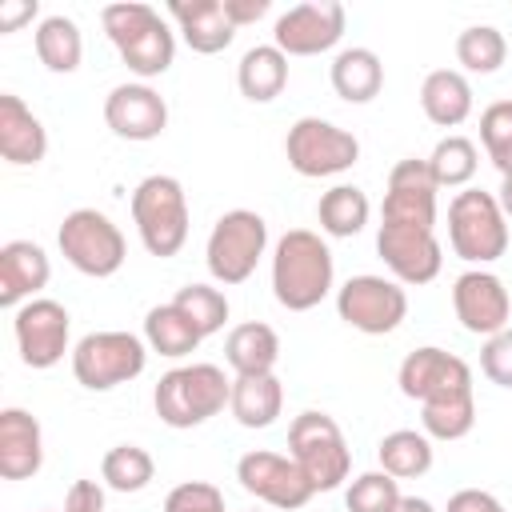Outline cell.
Listing matches in <instances>:
<instances>
[{"instance_id": "1", "label": "cell", "mask_w": 512, "mask_h": 512, "mask_svg": "<svg viewBox=\"0 0 512 512\" xmlns=\"http://www.w3.org/2000/svg\"><path fill=\"white\" fill-rule=\"evenodd\" d=\"M336 288V260L320 232L288 228L272 244V296L288 312H312Z\"/></svg>"}, {"instance_id": "2", "label": "cell", "mask_w": 512, "mask_h": 512, "mask_svg": "<svg viewBox=\"0 0 512 512\" xmlns=\"http://www.w3.org/2000/svg\"><path fill=\"white\" fill-rule=\"evenodd\" d=\"M100 24H104L112 48L120 52L124 68L132 76H140L144 84L172 68V60H176V32L168 28V20L152 4H140V0L104 4L100 8Z\"/></svg>"}, {"instance_id": "3", "label": "cell", "mask_w": 512, "mask_h": 512, "mask_svg": "<svg viewBox=\"0 0 512 512\" xmlns=\"http://www.w3.org/2000/svg\"><path fill=\"white\" fill-rule=\"evenodd\" d=\"M228 400H232V376H224V368L208 360L168 368L152 388V408L168 428H196L220 416Z\"/></svg>"}, {"instance_id": "4", "label": "cell", "mask_w": 512, "mask_h": 512, "mask_svg": "<svg viewBox=\"0 0 512 512\" xmlns=\"http://www.w3.org/2000/svg\"><path fill=\"white\" fill-rule=\"evenodd\" d=\"M132 224L148 256H176L188 240V196L168 172H152L132 188Z\"/></svg>"}, {"instance_id": "5", "label": "cell", "mask_w": 512, "mask_h": 512, "mask_svg": "<svg viewBox=\"0 0 512 512\" xmlns=\"http://www.w3.org/2000/svg\"><path fill=\"white\" fill-rule=\"evenodd\" d=\"M288 456L312 484V492H336L352 472V448L328 412H300L288 424Z\"/></svg>"}, {"instance_id": "6", "label": "cell", "mask_w": 512, "mask_h": 512, "mask_svg": "<svg viewBox=\"0 0 512 512\" xmlns=\"http://www.w3.org/2000/svg\"><path fill=\"white\" fill-rule=\"evenodd\" d=\"M448 244L472 268H484L508 252V216L500 212L496 192L460 188L448 200Z\"/></svg>"}, {"instance_id": "7", "label": "cell", "mask_w": 512, "mask_h": 512, "mask_svg": "<svg viewBox=\"0 0 512 512\" xmlns=\"http://www.w3.org/2000/svg\"><path fill=\"white\" fill-rule=\"evenodd\" d=\"M72 376L88 392H112L120 384H132L148 368V344L136 332L104 328L88 332L72 344Z\"/></svg>"}, {"instance_id": "8", "label": "cell", "mask_w": 512, "mask_h": 512, "mask_svg": "<svg viewBox=\"0 0 512 512\" xmlns=\"http://www.w3.org/2000/svg\"><path fill=\"white\" fill-rule=\"evenodd\" d=\"M56 244H60V256L80 276H92V280L116 276L128 260V240H124L120 224L100 208H72L60 220Z\"/></svg>"}, {"instance_id": "9", "label": "cell", "mask_w": 512, "mask_h": 512, "mask_svg": "<svg viewBox=\"0 0 512 512\" xmlns=\"http://www.w3.org/2000/svg\"><path fill=\"white\" fill-rule=\"evenodd\" d=\"M264 252H268L264 216L252 212V208H232L212 224L208 244H204V264H208L216 284L232 288V284H244L256 272Z\"/></svg>"}, {"instance_id": "10", "label": "cell", "mask_w": 512, "mask_h": 512, "mask_svg": "<svg viewBox=\"0 0 512 512\" xmlns=\"http://www.w3.org/2000/svg\"><path fill=\"white\" fill-rule=\"evenodd\" d=\"M284 156H288V168L296 176L324 180V176L348 172L360 160V140L332 120L300 116L284 136Z\"/></svg>"}, {"instance_id": "11", "label": "cell", "mask_w": 512, "mask_h": 512, "mask_svg": "<svg viewBox=\"0 0 512 512\" xmlns=\"http://www.w3.org/2000/svg\"><path fill=\"white\" fill-rule=\"evenodd\" d=\"M336 312L348 328H356L364 336H388L408 316V292L392 276L360 272L336 288Z\"/></svg>"}, {"instance_id": "12", "label": "cell", "mask_w": 512, "mask_h": 512, "mask_svg": "<svg viewBox=\"0 0 512 512\" xmlns=\"http://www.w3.org/2000/svg\"><path fill=\"white\" fill-rule=\"evenodd\" d=\"M12 336L16 352L28 368H56L64 356H72V316L60 300L36 296L12 312Z\"/></svg>"}, {"instance_id": "13", "label": "cell", "mask_w": 512, "mask_h": 512, "mask_svg": "<svg viewBox=\"0 0 512 512\" xmlns=\"http://www.w3.org/2000/svg\"><path fill=\"white\" fill-rule=\"evenodd\" d=\"M344 24H348V12L340 0H304L276 16L272 44L284 56H320L344 40Z\"/></svg>"}, {"instance_id": "14", "label": "cell", "mask_w": 512, "mask_h": 512, "mask_svg": "<svg viewBox=\"0 0 512 512\" xmlns=\"http://www.w3.org/2000/svg\"><path fill=\"white\" fill-rule=\"evenodd\" d=\"M236 480H240V488L248 496L264 500L276 512H296L316 496L312 484L304 480V472L296 468V460L280 456V452H268V448L244 452L236 460Z\"/></svg>"}, {"instance_id": "15", "label": "cell", "mask_w": 512, "mask_h": 512, "mask_svg": "<svg viewBox=\"0 0 512 512\" xmlns=\"http://www.w3.org/2000/svg\"><path fill=\"white\" fill-rule=\"evenodd\" d=\"M376 252L396 284L420 288L432 284L444 268V244L436 240V228H408V224H380L376 228Z\"/></svg>"}, {"instance_id": "16", "label": "cell", "mask_w": 512, "mask_h": 512, "mask_svg": "<svg viewBox=\"0 0 512 512\" xmlns=\"http://www.w3.org/2000/svg\"><path fill=\"white\" fill-rule=\"evenodd\" d=\"M452 312L460 320L464 332L472 336H496L508 328L512 320V296L504 288V280L488 268H468L452 280Z\"/></svg>"}, {"instance_id": "17", "label": "cell", "mask_w": 512, "mask_h": 512, "mask_svg": "<svg viewBox=\"0 0 512 512\" xmlns=\"http://www.w3.org/2000/svg\"><path fill=\"white\" fill-rule=\"evenodd\" d=\"M436 180L428 172V160L404 156L388 172L380 224H408V228H436Z\"/></svg>"}, {"instance_id": "18", "label": "cell", "mask_w": 512, "mask_h": 512, "mask_svg": "<svg viewBox=\"0 0 512 512\" xmlns=\"http://www.w3.org/2000/svg\"><path fill=\"white\" fill-rule=\"evenodd\" d=\"M396 384L408 400H436V396H452V392H472V368L456 356L444 352L436 344H424L416 352H408L396 368Z\"/></svg>"}, {"instance_id": "19", "label": "cell", "mask_w": 512, "mask_h": 512, "mask_svg": "<svg viewBox=\"0 0 512 512\" xmlns=\"http://www.w3.org/2000/svg\"><path fill=\"white\" fill-rule=\"evenodd\" d=\"M104 124L120 140L144 144V140H156L168 128V104L152 84L128 80V84H116L104 96Z\"/></svg>"}, {"instance_id": "20", "label": "cell", "mask_w": 512, "mask_h": 512, "mask_svg": "<svg viewBox=\"0 0 512 512\" xmlns=\"http://www.w3.org/2000/svg\"><path fill=\"white\" fill-rule=\"evenodd\" d=\"M52 280V260L36 240H8L0 248V304L20 308L36 300Z\"/></svg>"}, {"instance_id": "21", "label": "cell", "mask_w": 512, "mask_h": 512, "mask_svg": "<svg viewBox=\"0 0 512 512\" xmlns=\"http://www.w3.org/2000/svg\"><path fill=\"white\" fill-rule=\"evenodd\" d=\"M0 156L12 168H36L48 156V132L16 92H0Z\"/></svg>"}, {"instance_id": "22", "label": "cell", "mask_w": 512, "mask_h": 512, "mask_svg": "<svg viewBox=\"0 0 512 512\" xmlns=\"http://www.w3.org/2000/svg\"><path fill=\"white\" fill-rule=\"evenodd\" d=\"M44 464V432L40 420L28 408H4L0 412V476L4 480H28Z\"/></svg>"}, {"instance_id": "23", "label": "cell", "mask_w": 512, "mask_h": 512, "mask_svg": "<svg viewBox=\"0 0 512 512\" xmlns=\"http://www.w3.org/2000/svg\"><path fill=\"white\" fill-rule=\"evenodd\" d=\"M168 16L176 20L184 44L200 56H216L236 40V24L228 20L224 0H172Z\"/></svg>"}, {"instance_id": "24", "label": "cell", "mask_w": 512, "mask_h": 512, "mask_svg": "<svg viewBox=\"0 0 512 512\" xmlns=\"http://www.w3.org/2000/svg\"><path fill=\"white\" fill-rule=\"evenodd\" d=\"M472 84L460 68H432L420 84V108L436 128H460L472 116Z\"/></svg>"}, {"instance_id": "25", "label": "cell", "mask_w": 512, "mask_h": 512, "mask_svg": "<svg viewBox=\"0 0 512 512\" xmlns=\"http://www.w3.org/2000/svg\"><path fill=\"white\" fill-rule=\"evenodd\" d=\"M224 360L236 376H264L276 372L280 360V336L264 320H244L224 336Z\"/></svg>"}, {"instance_id": "26", "label": "cell", "mask_w": 512, "mask_h": 512, "mask_svg": "<svg viewBox=\"0 0 512 512\" xmlns=\"http://www.w3.org/2000/svg\"><path fill=\"white\" fill-rule=\"evenodd\" d=\"M328 80H332V92L348 104H368L380 96L384 88V64L372 48H340L332 56V68H328Z\"/></svg>"}, {"instance_id": "27", "label": "cell", "mask_w": 512, "mask_h": 512, "mask_svg": "<svg viewBox=\"0 0 512 512\" xmlns=\"http://www.w3.org/2000/svg\"><path fill=\"white\" fill-rule=\"evenodd\" d=\"M228 412L240 428H272L284 412V384L276 372L264 376H232V400Z\"/></svg>"}, {"instance_id": "28", "label": "cell", "mask_w": 512, "mask_h": 512, "mask_svg": "<svg viewBox=\"0 0 512 512\" xmlns=\"http://www.w3.org/2000/svg\"><path fill=\"white\" fill-rule=\"evenodd\" d=\"M288 84V56L276 44H252L236 64V88L252 104H272Z\"/></svg>"}, {"instance_id": "29", "label": "cell", "mask_w": 512, "mask_h": 512, "mask_svg": "<svg viewBox=\"0 0 512 512\" xmlns=\"http://www.w3.org/2000/svg\"><path fill=\"white\" fill-rule=\"evenodd\" d=\"M32 44H36L40 64H44L48 72H56V76L76 72L80 60H84V36H80V24H76L72 16H64V12L44 16V20L36 24V32H32Z\"/></svg>"}, {"instance_id": "30", "label": "cell", "mask_w": 512, "mask_h": 512, "mask_svg": "<svg viewBox=\"0 0 512 512\" xmlns=\"http://www.w3.org/2000/svg\"><path fill=\"white\" fill-rule=\"evenodd\" d=\"M200 340H204L200 328L172 300L148 308V316H144V344H148V352H160L168 360H184V356H192L200 348Z\"/></svg>"}, {"instance_id": "31", "label": "cell", "mask_w": 512, "mask_h": 512, "mask_svg": "<svg viewBox=\"0 0 512 512\" xmlns=\"http://www.w3.org/2000/svg\"><path fill=\"white\" fill-rule=\"evenodd\" d=\"M372 216V204H368V192L356 188V184H332L320 204H316V220H320V232L324 236H336V240H352L356 232H364Z\"/></svg>"}, {"instance_id": "32", "label": "cell", "mask_w": 512, "mask_h": 512, "mask_svg": "<svg viewBox=\"0 0 512 512\" xmlns=\"http://www.w3.org/2000/svg\"><path fill=\"white\" fill-rule=\"evenodd\" d=\"M432 440L424 436V432H416V428H396V432H388V436H380V444H376V460H380V468L388 472V476H396V480H416V476H424L428 468H432Z\"/></svg>"}, {"instance_id": "33", "label": "cell", "mask_w": 512, "mask_h": 512, "mask_svg": "<svg viewBox=\"0 0 512 512\" xmlns=\"http://www.w3.org/2000/svg\"><path fill=\"white\" fill-rule=\"evenodd\" d=\"M476 424V396L472 392H452L420 404V432L428 440H464Z\"/></svg>"}, {"instance_id": "34", "label": "cell", "mask_w": 512, "mask_h": 512, "mask_svg": "<svg viewBox=\"0 0 512 512\" xmlns=\"http://www.w3.org/2000/svg\"><path fill=\"white\" fill-rule=\"evenodd\" d=\"M152 476H156V460H152V452L140 448V444H116V448H108L104 460H100V480H104L112 492H124V496L144 492V488L152 484Z\"/></svg>"}, {"instance_id": "35", "label": "cell", "mask_w": 512, "mask_h": 512, "mask_svg": "<svg viewBox=\"0 0 512 512\" xmlns=\"http://www.w3.org/2000/svg\"><path fill=\"white\" fill-rule=\"evenodd\" d=\"M424 160H428V172H432L436 188H468V180L480 168L476 144L468 136H456V132H448L444 140H436V148Z\"/></svg>"}, {"instance_id": "36", "label": "cell", "mask_w": 512, "mask_h": 512, "mask_svg": "<svg viewBox=\"0 0 512 512\" xmlns=\"http://www.w3.org/2000/svg\"><path fill=\"white\" fill-rule=\"evenodd\" d=\"M456 60L464 72L472 76H492L500 72V64L508 60V40L500 28L492 24H468L460 36H456Z\"/></svg>"}, {"instance_id": "37", "label": "cell", "mask_w": 512, "mask_h": 512, "mask_svg": "<svg viewBox=\"0 0 512 512\" xmlns=\"http://www.w3.org/2000/svg\"><path fill=\"white\" fill-rule=\"evenodd\" d=\"M400 500H404L400 480L388 476L384 468L360 472V476L344 488V508H348V512H396Z\"/></svg>"}, {"instance_id": "38", "label": "cell", "mask_w": 512, "mask_h": 512, "mask_svg": "<svg viewBox=\"0 0 512 512\" xmlns=\"http://www.w3.org/2000/svg\"><path fill=\"white\" fill-rule=\"evenodd\" d=\"M172 304L200 328V336L220 332L224 320H228V296H224L220 288H212V284H184V288L172 296Z\"/></svg>"}, {"instance_id": "39", "label": "cell", "mask_w": 512, "mask_h": 512, "mask_svg": "<svg viewBox=\"0 0 512 512\" xmlns=\"http://www.w3.org/2000/svg\"><path fill=\"white\" fill-rule=\"evenodd\" d=\"M480 144L500 176L512 172V100H492L480 112Z\"/></svg>"}, {"instance_id": "40", "label": "cell", "mask_w": 512, "mask_h": 512, "mask_svg": "<svg viewBox=\"0 0 512 512\" xmlns=\"http://www.w3.org/2000/svg\"><path fill=\"white\" fill-rule=\"evenodd\" d=\"M164 512H228L224 492L208 480H184L164 496Z\"/></svg>"}, {"instance_id": "41", "label": "cell", "mask_w": 512, "mask_h": 512, "mask_svg": "<svg viewBox=\"0 0 512 512\" xmlns=\"http://www.w3.org/2000/svg\"><path fill=\"white\" fill-rule=\"evenodd\" d=\"M480 372L492 384L512 388V324L504 332H496V336L484 340V348H480Z\"/></svg>"}, {"instance_id": "42", "label": "cell", "mask_w": 512, "mask_h": 512, "mask_svg": "<svg viewBox=\"0 0 512 512\" xmlns=\"http://www.w3.org/2000/svg\"><path fill=\"white\" fill-rule=\"evenodd\" d=\"M64 512H104V484L72 480V488L64 492Z\"/></svg>"}, {"instance_id": "43", "label": "cell", "mask_w": 512, "mask_h": 512, "mask_svg": "<svg viewBox=\"0 0 512 512\" xmlns=\"http://www.w3.org/2000/svg\"><path fill=\"white\" fill-rule=\"evenodd\" d=\"M444 512H508V508L492 492H484V488H460V492L448 496Z\"/></svg>"}, {"instance_id": "44", "label": "cell", "mask_w": 512, "mask_h": 512, "mask_svg": "<svg viewBox=\"0 0 512 512\" xmlns=\"http://www.w3.org/2000/svg\"><path fill=\"white\" fill-rule=\"evenodd\" d=\"M36 12H40L36 0H8V4H0V32H16L20 24H32Z\"/></svg>"}, {"instance_id": "45", "label": "cell", "mask_w": 512, "mask_h": 512, "mask_svg": "<svg viewBox=\"0 0 512 512\" xmlns=\"http://www.w3.org/2000/svg\"><path fill=\"white\" fill-rule=\"evenodd\" d=\"M268 8H272V0H224V12H228V20L236 28L256 24L260 16H268Z\"/></svg>"}, {"instance_id": "46", "label": "cell", "mask_w": 512, "mask_h": 512, "mask_svg": "<svg viewBox=\"0 0 512 512\" xmlns=\"http://www.w3.org/2000/svg\"><path fill=\"white\" fill-rule=\"evenodd\" d=\"M496 200H500V212L512 220V172L500 176V192H496Z\"/></svg>"}, {"instance_id": "47", "label": "cell", "mask_w": 512, "mask_h": 512, "mask_svg": "<svg viewBox=\"0 0 512 512\" xmlns=\"http://www.w3.org/2000/svg\"><path fill=\"white\" fill-rule=\"evenodd\" d=\"M396 512H436V504H432V500H424V496H404Z\"/></svg>"}]
</instances>
